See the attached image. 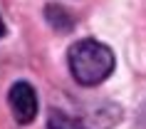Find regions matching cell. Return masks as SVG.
Returning <instances> with one entry per match:
<instances>
[{
	"label": "cell",
	"instance_id": "cell-1",
	"mask_svg": "<svg viewBox=\"0 0 146 129\" xmlns=\"http://www.w3.org/2000/svg\"><path fill=\"white\" fill-rule=\"evenodd\" d=\"M69 70L82 87L102 84L114 72V52L99 40H79L69 47Z\"/></svg>",
	"mask_w": 146,
	"mask_h": 129
},
{
	"label": "cell",
	"instance_id": "cell-2",
	"mask_svg": "<svg viewBox=\"0 0 146 129\" xmlns=\"http://www.w3.org/2000/svg\"><path fill=\"white\" fill-rule=\"evenodd\" d=\"M8 104H10V112L15 117L17 124H30L35 117H37V92L32 90L30 82H15L10 87V94H8Z\"/></svg>",
	"mask_w": 146,
	"mask_h": 129
},
{
	"label": "cell",
	"instance_id": "cell-3",
	"mask_svg": "<svg viewBox=\"0 0 146 129\" xmlns=\"http://www.w3.org/2000/svg\"><path fill=\"white\" fill-rule=\"evenodd\" d=\"M47 129H84V124L69 114L60 112V109H52L47 117Z\"/></svg>",
	"mask_w": 146,
	"mask_h": 129
},
{
	"label": "cell",
	"instance_id": "cell-4",
	"mask_svg": "<svg viewBox=\"0 0 146 129\" xmlns=\"http://www.w3.org/2000/svg\"><path fill=\"white\" fill-rule=\"evenodd\" d=\"M136 129H146V102L139 107V114H136Z\"/></svg>",
	"mask_w": 146,
	"mask_h": 129
},
{
	"label": "cell",
	"instance_id": "cell-5",
	"mask_svg": "<svg viewBox=\"0 0 146 129\" xmlns=\"http://www.w3.org/2000/svg\"><path fill=\"white\" fill-rule=\"evenodd\" d=\"M5 35V23H3V17H0V37Z\"/></svg>",
	"mask_w": 146,
	"mask_h": 129
}]
</instances>
